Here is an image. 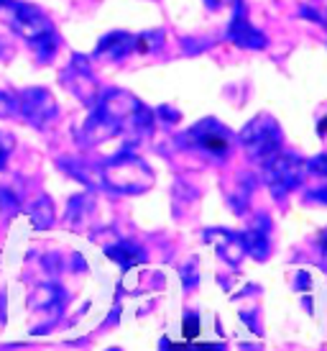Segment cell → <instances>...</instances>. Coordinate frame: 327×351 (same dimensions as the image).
Returning <instances> with one entry per match:
<instances>
[{
    "label": "cell",
    "mask_w": 327,
    "mask_h": 351,
    "mask_svg": "<svg viewBox=\"0 0 327 351\" xmlns=\"http://www.w3.org/2000/svg\"><path fill=\"white\" fill-rule=\"evenodd\" d=\"M5 10H8V26L13 29V34H18L29 44V49L36 54L39 62H49L57 54V29L39 5H31L23 0H8Z\"/></svg>",
    "instance_id": "obj_1"
},
{
    "label": "cell",
    "mask_w": 327,
    "mask_h": 351,
    "mask_svg": "<svg viewBox=\"0 0 327 351\" xmlns=\"http://www.w3.org/2000/svg\"><path fill=\"white\" fill-rule=\"evenodd\" d=\"M18 116L34 128H47L57 118V100L44 88H26L16 95Z\"/></svg>",
    "instance_id": "obj_2"
},
{
    "label": "cell",
    "mask_w": 327,
    "mask_h": 351,
    "mask_svg": "<svg viewBox=\"0 0 327 351\" xmlns=\"http://www.w3.org/2000/svg\"><path fill=\"white\" fill-rule=\"evenodd\" d=\"M62 300L64 293L59 290V285H39L29 298V308L34 311V315L39 313H49V321H57L59 311H62Z\"/></svg>",
    "instance_id": "obj_3"
},
{
    "label": "cell",
    "mask_w": 327,
    "mask_h": 351,
    "mask_svg": "<svg viewBox=\"0 0 327 351\" xmlns=\"http://www.w3.org/2000/svg\"><path fill=\"white\" fill-rule=\"evenodd\" d=\"M29 215L36 228H49L54 223V203L47 195H41L39 200H34L29 208Z\"/></svg>",
    "instance_id": "obj_4"
},
{
    "label": "cell",
    "mask_w": 327,
    "mask_h": 351,
    "mask_svg": "<svg viewBox=\"0 0 327 351\" xmlns=\"http://www.w3.org/2000/svg\"><path fill=\"white\" fill-rule=\"evenodd\" d=\"M18 195L10 190V185H0V208H3V213L5 215H13L16 210H18Z\"/></svg>",
    "instance_id": "obj_5"
},
{
    "label": "cell",
    "mask_w": 327,
    "mask_h": 351,
    "mask_svg": "<svg viewBox=\"0 0 327 351\" xmlns=\"http://www.w3.org/2000/svg\"><path fill=\"white\" fill-rule=\"evenodd\" d=\"M16 149V138L10 136L8 131H0V172L8 167V159Z\"/></svg>",
    "instance_id": "obj_6"
},
{
    "label": "cell",
    "mask_w": 327,
    "mask_h": 351,
    "mask_svg": "<svg viewBox=\"0 0 327 351\" xmlns=\"http://www.w3.org/2000/svg\"><path fill=\"white\" fill-rule=\"evenodd\" d=\"M18 116V103L16 95H10L5 90H0V118H13Z\"/></svg>",
    "instance_id": "obj_7"
},
{
    "label": "cell",
    "mask_w": 327,
    "mask_h": 351,
    "mask_svg": "<svg viewBox=\"0 0 327 351\" xmlns=\"http://www.w3.org/2000/svg\"><path fill=\"white\" fill-rule=\"evenodd\" d=\"M202 147H207L210 152H215V154H222V152L228 149V138H222V136H207V138H202Z\"/></svg>",
    "instance_id": "obj_8"
},
{
    "label": "cell",
    "mask_w": 327,
    "mask_h": 351,
    "mask_svg": "<svg viewBox=\"0 0 327 351\" xmlns=\"http://www.w3.org/2000/svg\"><path fill=\"white\" fill-rule=\"evenodd\" d=\"M184 339H197V318H189L184 323Z\"/></svg>",
    "instance_id": "obj_9"
},
{
    "label": "cell",
    "mask_w": 327,
    "mask_h": 351,
    "mask_svg": "<svg viewBox=\"0 0 327 351\" xmlns=\"http://www.w3.org/2000/svg\"><path fill=\"white\" fill-rule=\"evenodd\" d=\"M5 57H8V44L0 39V59H5Z\"/></svg>",
    "instance_id": "obj_10"
},
{
    "label": "cell",
    "mask_w": 327,
    "mask_h": 351,
    "mask_svg": "<svg viewBox=\"0 0 327 351\" xmlns=\"http://www.w3.org/2000/svg\"><path fill=\"white\" fill-rule=\"evenodd\" d=\"M5 3H8V0H0V10L5 8Z\"/></svg>",
    "instance_id": "obj_11"
}]
</instances>
